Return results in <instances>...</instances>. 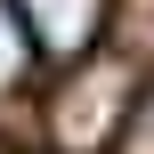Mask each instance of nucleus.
Masks as SVG:
<instances>
[{"label": "nucleus", "instance_id": "obj_4", "mask_svg": "<svg viewBox=\"0 0 154 154\" xmlns=\"http://www.w3.org/2000/svg\"><path fill=\"white\" fill-rule=\"evenodd\" d=\"M122 154H154V81L138 97V114H130V130H122Z\"/></svg>", "mask_w": 154, "mask_h": 154}, {"label": "nucleus", "instance_id": "obj_3", "mask_svg": "<svg viewBox=\"0 0 154 154\" xmlns=\"http://www.w3.org/2000/svg\"><path fill=\"white\" fill-rule=\"evenodd\" d=\"M32 57H41V49H32V32H24L16 0H0V97H8L24 73H32Z\"/></svg>", "mask_w": 154, "mask_h": 154}, {"label": "nucleus", "instance_id": "obj_2", "mask_svg": "<svg viewBox=\"0 0 154 154\" xmlns=\"http://www.w3.org/2000/svg\"><path fill=\"white\" fill-rule=\"evenodd\" d=\"M106 8H114V0H16L32 49H41L49 65H81V57L97 49V32H106Z\"/></svg>", "mask_w": 154, "mask_h": 154}, {"label": "nucleus", "instance_id": "obj_1", "mask_svg": "<svg viewBox=\"0 0 154 154\" xmlns=\"http://www.w3.org/2000/svg\"><path fill=\"white\" fill-rule=\"evenodd\" d=\"M146 81H138V57L130 49H89L81 65H65V81L49 89V146L57 154H106L122 146L130 114H138Z\"/></svg>", "mask_w": 154, "mask_h": 154}]
</instances>
